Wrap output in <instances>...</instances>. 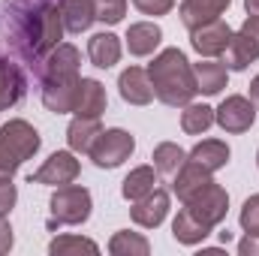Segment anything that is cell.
<instances>
[{"instance_id":"4dcf8cb0","label":"cell","mask_w":259,"mask_h":256,"mask_svg":"<svg viewBox=\"0 0 259 256\" xmlns=\"http://www.w3.org/2000/svg\"><path fill=\"white\" fill-rule=\"evenodd\" d=\"M94 15L103 24H118L127 15V0H94Z\"/></svg>"},{"instance_id":"836d02e7","label":"cell","mask_w":259,"mask_h":256,"mask_svg":"<svg viewBox=\"0 0 259 256\" xmlns=\"http://www.w3.org/2000/svg\"><path fill=\"white\" fill-rule=\"evenodd\" d=\"M133 6L142 12V15H166V12H172V6H175V0H133Z\"/></svg>"},{"instance_id":"ba28073f","label":"cell","mask_w":259,"mask_h":256,"mask_svg":"<svg viewBox=\"0 0 259 256\" xmlns=\"http://www.w3.org/2000/svg\"><path fill=\"white\" fill-rule=\"evenodd\" d=\"M81 166L75 160L72 151H55L33 175H30V184H42V187H64V184H72L78 178Z\"/></svg>"},{"instance_id":"52a82bcc","label":"cell","mask_w":259,"mask_h":256,"mask_svg":"<svg viewBox=\"0 0 259 256\" xmlns=\"http://www.w3.org/2000/svg\"><path fill=\"white\" fill-rule=\"evenodd\" d=\"M256 121V103L247 97H226L214 109V124L223 133H247Z\"/></svg>"},{"instance_id":"60d3db41","label":"cell","mask_w":259,"mask_h":256,"mask_svg":"<svg viewBox=\"0 0 259 256\" xmlns=\"http://www.w3.org/2000/svg\"><path fill=\"white\" fill-rule=\"evenodd\" d=\"M256 163H259V154H256Z\"/></svg>"},{"instance_id":"cb8c5ba5","label":"cell","mask_w":259,"mask_h":256,"mask_svg":"<svg viewBox=\"0 0 259 256\" xmlns=\"http://www.w3.org/2000/svg\"><path fill=\"white\" fill-rule=\"evenodd\" d=\"M226 55V69H235V72H241V69H247V66L259 61V46L247 36V33H232V42H229V49L223 52Z\"/></svg>"},{"instance_id":"f1b7e54d","label":"cell","mask_w":259,"mask_h":256,"mask_svg":"<svg viewBox=\"0 0 259 256\" xmlns=\"http://www.w3.org/2000/svg\"><path fill=\"white\" fill-rule=\"evenodd\" d=\"M214 124V109L205 103H187L181 112V130L187 136H202L205 130Z\"/></svg>"},{"instance_id":"3957f363","label":"cell","mask_w":259,"mask_h":256,"mask_svg":"<svg viewBox=\"0 0 259 256\" xmlns=\"http://www.w3.org/2000/svg\"><path fill=\"white\" fill-rule=\"evenodd\" d=\"M91 208H94V199L88 187H78V184L55 187V196L49 202V211H52L49 226H81L91 217Z\"/></svg>"},{"instance_id":"d6986e66","label":"cell","mask_w":259,"mask_h":256,"mask_svg":"<svg viewBox=\"0 0 259 256\" xmlns=\"http://www.w3.org/2000/svg\"><path fill=\"white\" fill-rule=\"evenodd\" d=\"M229 157H232V151H229V145L220 142V139H205V142H199L193 151L187 154V160L199 163V166L208 169L211 175H214L217 169H223V166L229 163Z\"/></svg>"},{"instance_id":"8d00e7d4","label":"cell","mask_w":259,"mask_h":256,"mask_svg":"<svg viewBox=\"0 0 259 256\" xmlns=\"http://www.w3.org/2000/svg\"><path fill=\"white\" fill-rule=\"evenodd\" d=\"M238 253L241 256H259V235H244L238 241Z\"/></svg>"},{"instance_id":"ac0fdd59","label":"cell","mask_w":259,"mask_h":256,"mask_svg":"<svg viewBox=\"0 0 259 256\" xmlns=\"http://www.w3.org/2000/svg\"><path fill=\"white\" fill-rule=\"evenodd\" d=\"M193 75H196V91L205 94V97H217L223 88H226V78H229V69L211 58L193 64Z\"/></svg>"},{"instance_id":"83f0119b","label":"cell","mask_w":259,"mask_h":256,"mask_svg":"<svg viewBox=\"0 0 259 256\" xmlns=\"http://www.w3.org/2000/svg\"><path fill=\"white\" fill-rule=\"evenodd\" d=\"M109 253L112 256H148L151 253V244H148L145 235L130 232V229H121V232L112 235V241H109Z\"/></svg>"},{"instance_id":"9a60e30c","label":"cell","mask_w":259,"mask_h":256,"mask_svg":"<svg viewBox=\"0 0 259 256\" xmlns=\"http://www.w3.org/2000/svg\"><path fill=\"white\" fill-rule=\"evenodd\" d=\"M160 42H163L160 24H154V21H136V24H130L127 49H130L133 58H148V55H154Z\"/></svg>"},{"instance_id":"4fadbf2b","label":"cell","mask_w":259,"mask_h":256,"mask_svg":"<svg viewBox=\"0 0 259 256\" xmlns=\"http://www.w3.org/2000/svg\"><path fill=\"white\" fill-rule=\"evenodd\" d=\"M106 106H109V97H106L103 81H97V78H78L72 112L81 115V118H100L106 112Z\"/></svg>"},{"instance_id":"9c48e42d","label":"cell","mask_w":259,"mask_h":256,"mask_svg":"<svg viewBox=\"0 0 259 256\" xmlns=\"http://www.w3.org/2000/svg\"><path fill=\"white\" fill-rule=\"evenodd\" d=\"M78 66H81L78 49L69 42H61L46 55V61L39 64V72H42V81H75V78H81Z\"/></svg>"},{"instance_id":"7c38bea8","label":"cell","mask_w":259,"mask_h":256,"mask_svg":"<svg viewBox=\"0 0 259 256\" xmlns=\"http://www.w3.org/2000/svg\"><path fill=\"white\" fill-rule=\"evenodd\" d=\"M118 91H121V100L130 106H148L154 100V84H151V75L148 69L142 66H127L118 78Z\"/></svg>"},{"instance_id":"8992f818","label":"cell","mask_w":259,"mask_h":256,"mask_svg":"<svg viewBox=\"0 0 259 256\" xmlns=\"http://www.w3.org/2000/svg\"><path fill=\"white\" fill-rule=\"evenodd\" d=\"M39 145H42L39 133L30 127L27 121H21V118H12V121H6V124L0 127V148H3L15 163L30 160V157L39 151Z\"/></svg>"},{"instance_id":"e575fe53","label":"cell","mask_w":259,"mask_h":256,"mask_svg":"<svg viewBox=\"0 0 259 256\" xmlns=\"http://www.w3.org/2000/svg\"><path fill=\"white\" fill-rule=\"evenodd\" d=\"M12 241H15L12 238V226L6 223V217H0V256L12 250Z\"/></svg>"},{"instance_id":"5b68a950","label":"cell","mask_w":259,"mask_h":256,"mask_svg":"<svg viewBox=\"0 0 259 256\" xmlns=\"http://www.w3.org/2000/svg\"><path fill=\"white\" fill-rule=\"evenodd\" d=\"M184 208L193 214L199 223H205V226L214 229L217 223H223V217L229 211V193L223 190L217 181H211V184H205L199 193H193L184 202Z\"/></svg>"},{"instance_id":"2e32d148","label":"cell","mask_w":259,"mask_h":256,"mask_svg":"<svg viewBox=\"0 0 259 256\" xmlns=\"http://www.w3.org/2000/svg\"><path fill=\"white\" fill-rule=\"evenodd\" d=\"M88 58L97 69H112V66L121 61V39L109 30L103 33H94L88 39Z\"/></svg>"},{"instance_id":"d4e9b609","label":"cell","mask_w":259,"mask_h":256,"mask_svg":"<svg viewBox=\"0 0 259 256\" xmlns=\"http://www.w3.org/2000/svg\"><path fill=\"white\" fill-rule=\"evenodd\" d=\"M172 235H175V241H178V244L193 247V244H202V241L211 235V226L199 223L187 208H181V211H178V217H175V223H172Z\"/></svg>"},{"instance_id":"30bf717a","label":"cell","mask_w":259,"mask_h":256,"mask_svg":"<svg viewBox=\"0 0 259 256\" xmlns=\"http://www.w3.org/2000/svg\"><path fill=\"white\" fill-rule=\"evenodd\" d=\"M229 42H232V27H229L223 18L208 21V24L190 30V46H193L196 55H202V58H217V55H223V52L229 49Z\"/></svg>"},{"instance_id":"7402d4cb","label":"cell","mask_w":259,"mask_h":256,"mask_svg":"<svg viewBox=\"0 0 259 256\" xmlns=\"http://www.w3.org/2000/svg\"><path fill=\"white\" fill-rule=\"evenodd\" d=\"M24 75L21 69L12 64V61H3L0 58V112L3 109H12L21 97H24Z\"/></svg>"},{"instance_id":"6da1fadb","label":"cell","mask_w":259,"mask_h":256,"mask_svg":"<svg viewBox=\"0 0 259 256\" xmlns=\"http://www.w3.org/2000/svg\"><path fill=\"white\" fill-rule=\"evenodd\" d=\"M15 46L21 49V55L33 64H42L46 55L61 46L64 36V18H61V6L55 3H33V6H21L15 12Z\"/></svg>"},{"instance_id":"d590c367","label":"cell","mask_w":259,"mask_h":256,"mask_svg":"<svg viewBox=\"0 0 259 256\" xmlns=\"http://www.w3.org/2000/svg\"><path fill=\"white\" fill-rule=\"evenodd\" d=\"M18 166H21V163H15V160L0 148V178H12V175L18 172Z\"/></svg>"},{"instance_id":"5bb4252c","label":"cell","mask_w":259,"mask_h":256,"mask_svg":"<svg viewBox=\"0 0 259 256\" xmlns=\"http://www.w3.org/2000/svg\"><path fill=\"white\" fill-rule=\"evenodd\" d=\"M229 3L232 0H181V9H178L181 24L187 30H193V27H202L208 21H217L229 9Z\"/></svg>"},{"instance_id":"8fae6325","label":"cell","mask_w":259,"mask_h":256,"mask_svg":"<svg viewBox=\"0 0 259 256\" xmlns=\"http://www.w3.org/2000/svg\"><path fill=\"white\" fill-rule=\"evenodd\" d=\"M166 214H169V193L160 190V187H154L148 196L136 199L133 208H130L133 223L142 226V229H157L166 220Z\"/></svg>"},{"instance_id":"1f68e13d","label":"cell","mask_w":259,"mask_h":256,"mask_svg":"<svg viewBox=\"0 0 259 256\" xmlns=\"http://www.w3.org/2000/svg\"><path fill=\"white\" fill-rule=\"evenodd\" d=\"M238 223L247 235H259V193L250 196L244 205H241V214H238Z\"/></svg>"},{"instance_id":"f35d334b","label":"cell","mask_w":259,"mask_h":256,"mask_svg":"<svg viewBox=\"0 0 259 256\" xmlns=\"http://www.w3.org/2000/svg\"><path fill=\"white\" fill-rule=\"evenodd\" d=\"M250 100H253V103L259 106V75L253 78V81H250Z\"/></svg>"},{"instance_id":"7a4b0ae2","label":"cell","mask_w":259,"mask_h":256,"mask_svg":"<svg viewBox=\"0 0 259 256\" xmlns=\"http://www.w3.org/2000/svg\"><path fill=\"white\" fill-rule=\"evenodd\" d=\"M151 84H154V97L172 109L193 103L196 91V75H193V64L187 61V55L181 49H163L151 66H148Z\"/></svg>"},{"instance_id":"277c9868","label":"cell","mask_w":259,"mask_h":256,"mask_svg":"<svg viewBox=\"0 0 259 256\" xmlns=\"http://www.w3.org/2000/svg\"><path fill=\"white\" fill-rule=\"evenodd\" d=\"M133 151H136V139L127 130L115 127V130H103L97 136V142L91 145L88 157L94 160L97 169H118L124 160H130Z\"/></svg>"},{"instance_id":"484cf974","label":"cell","mask_w":259,"mask_h":256,"mask_svg":"<svg viewBox=\"0 0 259 256\" xmlns=\"http://www.w3.org/2000/svg\"><path fill=\"white\" fill-rule=\"evenodd\" d=\"M157 169L154 166H139V169H133L127 178H124V184H121V196L127 199V202H136V199H142V196H148V193L157 187Z\"/></svg>"},{"instance_id":"ab89813d","label":"cell","mask_w":259,"mask_h":256,"mask_svg":"<svg viewBox=\"0 0 259 256\" xmlns=\"http://www.w3.org/2000/svg\"><path fill=\"white\" fill-rule=\"evenodd\" d=\"M244 9L247 15H259V0H244Z\"/></svg>"},{"instance_id":"e0dca14e","label":"cell","mask_w":259,"mask_h":256,"mask_svg":"<svg viewBox=\"0 0 259 256\" xmlns=\"http://www.w3.org/2000/svg\"><path fill=\"white\" fill-rule=\"evenodd\" d=\"M214 178H211V172L208 169H202L199 163H193V160H187L178 172H175V181H172V190H175V196L181 199V202H187L193 193H199L205 184H211Z\"/></svg>"},{"instance_id":"ffe728a7","label":"cell","mask_w":259,"mask_h":256,"mask_svg":"<svg viewBox=\"0 0 259 256\" xmlns=\"http://www.w3.org/2000/svg\"><path fill=\"white\" fill-rule=\"evenodd\" d=\"M100 133H103L100 118H81V115H75L72 124L66 127V145H69L72 154H88Z\"/></svg>"},{"instance_id":"44dd1931","label":"cell","mask_w":259,"mask_h":256,"mask_svg":"<svg viewBox=\"0 0 259 256\" xmlns=\"http://www.w3.org/2000/svg\"><path fill=\"white\" fill-rule=\"evenodd\" d=\"M75 88H78V78L75 81H42V103H46V109L55 112V115L72 112Z\"/></svg>"},{"instance_id":"4316f807","label":"cell","mask_w":259,"mask_h":256,"mask_svg":"<svg viewBox=\"0 0 259 256\" xmlns=\"http://www.w3.org/2000/svg\"><path fill=\"white\" fill-rule=\"evenodd\" d=\"M151 160H154V169H157L160 175H175V172L187 163V151H184L181 145H175V142H160V145L154 148Z\"/></svg>"},{"instance_id":"74e56055","label":"cell","mask_w":259,"mask_h":256,"mask_svg":"<svg viewBox=\"0 0 259 256\" xmlns=\"http://www.w3.org/2000/svg\"><path fill=\"white\" fill-rule=\"evenodd\" d=\"M238 30H241V33H247V36L259 46V15H247V18H244V24H241Z\"/></svg>"},{"instance_id":"603a6c76","label":"cell","mask_w":259,"mask_h":256,"mask_svg":"<svg viewBox=\"0 0 259 256\" xmlns=\"http://www.w3.org/2000/svg\"><path fill=\"white\" fill-rule=\"evenodd\" d=\"M61 18L69 33H84L97 21L94 0H61Z\"/></svg>"},{"instance_id":"d6a6232c","label":"cell","mask_w":259,"mask_h":256,"mask_svg":"<svg viewBox=\"0 0 259 256\" xmlns=\"http://www.w3.org/2000/svg\"><path fill=\"white\" fill-rule=\"evenodd\" d=\"M18 202V187L12 184V178H0V217H6Z\"/></svg>"},{"instance_id":"f546056e","label":"cell","mask_w":259,"mask_h":256,"mask_svg":"<svg viewBox=\"0 0 259 256\" xmlns=\"http://www.w3.org/2000/svg\"><path fill=\"white\" fill-rule=\"evenodd\" d=\"M49 253H52V256L100 253V247H97V241H91V238H81V235H58V238L49 244Z\"/></svg>"}]
</instances>
